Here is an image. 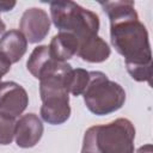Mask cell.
<instances>
[{
  "label": "cell",
  "mask_w": 153,
  "mask_h": 153,
  "mask_svg": "<svg viewBox=\"0 0 153 153\" xmlns=\"http://www.w3.org/2000/svg\"><path fill=\"white\" fill-rule=\"evenodd\" d=\"M90 79V72L82 68H71L65 78V85L68 93L80 96L84 93Z\"/></svg>",
  "instance_id": "cell-13"
},
{
  "label": "cell",
  "mask_w": 153,
  "mask_h": 153,
  "mask_svg": "<svg viewBox=\"0 0 153 153\" xmlns=\"http://www.w3.org/2000/svg\"><path fill=\"white\" fill-rule=\"evenodd\" d=\"M110 19V39L127 66L152 65L146 26L140 22L133 1H99Z\"/></svg>",
  "instance_id": "cell-1"
},
{
  "label": "cell",
  "mask_w": 153,
  "mask_h": 153,
  "mask_svg": "<svg viewBox=\"0 0 153 153\" xmlns=\"http://www.w3.org/2000/svg\"><path fill=\"white\" fill-rule=\"evenodd\" d=\"M60 62L62 61H57L53 57L48 45H38L30 54V57L26 62V67L27 71L36 79L39 80L41 78L50 73L53 69H55Z\"/></svg>",
  "instance_id": "cell-9"
},
{
  "label": "cell",
  "mask_w": 153,
  "mask_h": 153,
  "mask_svg": "<svg viewBox=\"0 0 153 153\" xmlns=\"http://www.w3.org/2000/svg\"><path fill=\"white\" fill-rule=\"evenodd\" d=\"M43 135V124L35 114H26L16 122L14 139L19 147H33Z\"/></svg>",
  "instance_id": "cell-8"
},
{
  "label": "cell",
  "mask_w": 153,
  "mask_h": 153,
  "mask_svg": "<svg viewBox=\"0 0 153 153\" xmlns=\"http://www.w3.org/2000/svg\"><path fill=\"white\" fill-rule=\"evenodd\" d=\"M71 68L72 66L67 63L63 68L39 80L41 116L49 124H62L71 116L69 96L65 85L66 74Z\"/></svg>",
  "instance_id": "cell-3"
},
{
  "label": "cell",
  "mask_w": 153,
  "mask_h": 153,
  "mask_svg": "<svg viewBox=\"0 0 153 153\" xmlns=\"http://www.w3.org/2000/svg\"><path fill=\"white\" fill-rule=\"evenodd\" d=\"M27 41L19 30L6 31L0 38V55L10 61V63L18 62L26 53Z\"/></svg>",
  "instance_id": "cell-10"
},
{
  "label": "cell",
  "mask_w": 153,
  "mask_h": 153,
  "mask_svg": "<svg viewBox=\"0 0 153 153\" xmlns=\"http://www.w3.org/2000/svg\"><path fill=\"white\" fill-rule=\"evenodd\" d=\"M10 69H11V63H10V61H8L7 59H5L2 55H0V80H1V78H2L6 73L10 72Z\"/></svg>",
  "instance_id": "cell-15"
},
{
  "label": "cell",
  "mask_w": 153,
  "mask_h": 153,
  "mask_svg": "<svg viewBox=\"0 0 153 153\" xmlns=\"http://www.w3.org/2000/svg\"><path fill=\"white\" fill-rule=\"evenodd\" d=\"M16 6V2L14 1H1L0 2V12H7V11H11L13 7Z\"/></svg>",
  "instance_id": "cell-16"
},
{
  "label": "cell",
  "mask_w": 153,
  "mask_h": 153,
  "mask_svg": "<svg viewBox=\"0 0 153 153\" xmlns=\"http://www.w3.org/2000/svg\"><path fill=\"white\" fill-rule=\"evenodd\" d=\"M5 29H6V25H5V23L1 20V18H0V33H2L4 31H5Z\"/></svg>",
  "instance_id": "cell-18"
},
{
  "label": "cell",
  "mask_w": 153,
  "mask_h": 153,
  "mask_svg": "<svg viewBox=\"0 0 153 153\" xmlns=\"http://www.w3.org/2000/svg\"><path fill=\"white\" fill-rule=\"evenodd\" d=\"M49 49L55 60L66 62L76 55L79 49V41L74 35L69 32H59L51 38Z\"/></svg>",
  "instance_id": "cell-12"
},
{
  "label": "cell",
  "mask_w": 153,
  "mask_h": 153,
  "mask_svg": "<svg viewBox=\"0 0 153 153\" xmlns=\"http://www.w3.org/2000/svg\"><path fill=\"white\" fill-rule=\"evenodd\" d=\"M110 53L111 50L108 43L102 37L96 35L79 42V49L76 55L81 57L84 61L99 63L108 60V57L110 56Z\"/></svg>",
  "instance_id": "cell-11"
},
{
  "label": "cell",
  "mask_w": 153,
  "mask_h": 153,
  "mask_svg": "<svg viewBox=\"0 0 153 153\" xmlns=\"http://www.w3.org/2000/svg\"><path fill=\"white\" fill-rule=\"evenodd\" d=\"M29 104V97L23 86L14 81L0 82V114L18 117Z\"/></svg>",
  "instance_id": "cell-6"
},
{
  "label": "cell",
  "mask_w": 153,
  "mask_h": 153,
  "mask_svg": "<svg viewBox=\"0 0 153 153\" xmlns=\"http://www.w3.org/2000/svg\"><path fill=\"white\" fill-rule=\"evenodd\" d=\"M50 14L60 32H69L79 42L96 36L99 31L98 16L73 1H51Z\"/></svg>",
  "instance_id": "cell-4"
},
{
  "label": "cell",
  "mask_w": 153,
  "mask_h": 153,
  "mask_svg": "<svg viewBox=\"0 0 153 153\" xmlns=\"http://www.w3.org/2000/svg\"><path fill=\"white\" fill-rule=\"evenodd\" d=\"M135 128L127 118H117L85 131L81 153H134Z\"/></svg>",
  "instance_id": "cell-2"
},
{
  "label": "cell",
  "mask_w": 153,
  "mask_h": 153,
  "mask_svg": "<svg viewBox=\"0 0 153 153\" xmlns=\"http://www.w3.org/2000/svg\"><path fill=\"white\" fill-rule=\"evenodd\" d=\"M137 153H152V145H145L137 149Z\"/></svg>",
  "instance_id": "cell-17"
},
{
  "label": "cell",
  "mask_w": 153,
  "mask_h": 153,
  "mask_svg": "<svg viewBox=\"0 0 153 153\" xmlns=\"http://www.w3.org/2000/svg\"><path fill=\"white\" fill-rule=\"evenodd\" d=\"M19 29L27 42L37 43L44 39L48 35L50 30V19L44 10L31 7L23 13Z\"/></svg>",
  "instance_id": "cell-7"
},
{
  "label": "cell",
  "mask_w": 153,
  "mask_h": 153,
  "mask_svg": "<svg viewBox=\"0 0 153 153\" xmlns=\"http://www.w3.org/2000/svg\"><path fill=\"white\" fill-rule=\"evenodd\" d=\"M82 96L87 109L98 116L117 111L126 102L123 87L98 71L90 72V79Z\"/></svg>",
  "instance_id": "cell-5"
},
{
  "label": "cell",
  "mask_w": 153,
  "mask_h": 153,
  "mask_svg": "<svg viewBox=\"0 0 153 153\" xmlns=\"http://www.w3.org/2000/svg\"><path fill=\"white\" fill-rule=\"evenodd\" d=\"M16 120L0 114V145H10L14 139Z\"/></svg>",
  "instance_id": "cell-14"
}]
</instances>
